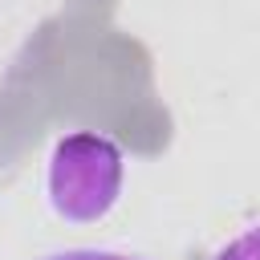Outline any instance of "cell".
I'll return each instance as SVG.
<instances>
[{
  "instance_id": "obj_2",
  "label": "cell",
  "mask_w": 260,
  "mask_h": 260,
  "mask_svg": "<svg viewBox=\"0 0 260 260\" xmlns=\"http://www.w3.org/2000/svg\"><path fill=\"white\" fill-rule=\"evenodd\" d=\"M211 260H260V223H252L240 236H232L223 248H215Z\"/></svg>"
},
{
  "instance_id": "obj_3",
  "label": "cell",
  "mask_w": 260,
  "mask_h": 260,
  "mask_svg": "<svg viewBox=\"0 0 260 260\" xmlns=\"http://www.w3.org/2000/svg\"><path fill=\"white\" fill-rule=\"evenodd\" d=\"M41 260H142V256H126V252H106V248H65Z\"/></svg>"
},
{
  "instance_id": "obj_1",
  "label": "cell",
  "mask_w": 260,
  "mask_h": 260,
  "mask_svg": "<svg viewBox=\"0 0 260 260\" xmlns=\"http://www.w3.org/2000/svg\"><path fill=\"white\" fill-rule=\"evenodd\" d=\"M122 175L126 158L114 138L73 130L49 154V203L69 223H93L118 203Z\"/></svg>"
}]
</instances>
